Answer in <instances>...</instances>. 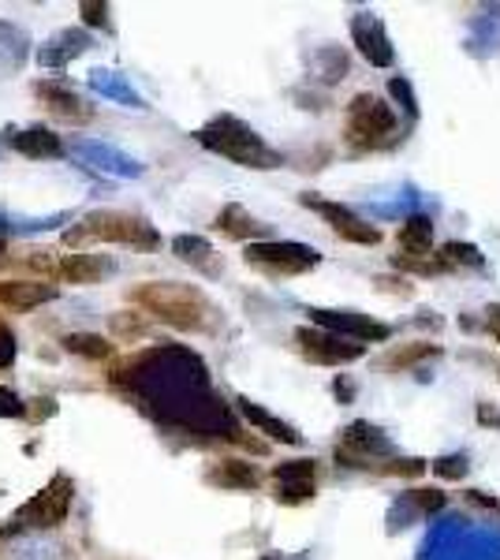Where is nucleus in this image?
Wrapping results in <instances>:
<instances>
[{
	"label": "nucleus",
	"instance_id": "f257e3e1",
	"mask_svg": "<svg viewBox=\"0 0 500 560\" xmlns=\"http://www.w3.org/2000/svg\"><path fill=\"white\" fill-rule=\"evenodd\" d=\"M131 303L142 306L150 318L172 325L179 332H202L213 325V303L206 300L202 288L176 284V280H150V284L135 288Z\"/></svg>",
	"mask_w": 500,
	"mask_h": 560
},
{
	"label": "nucleus",
	"instance_id": "f03ea898",
	"mask_svg": "<svg viewBox=\"0 0 500 560\" xmlns=\"http://www.w3.org/2000/svg\"><path fill=\"white\" fill-rule=\"evenodd\" d=\"M90 243H120V247H135V250H158L161 236L147 217H139V213L94 210L63 232V247H71V250H83Z\"/></svg>",
	"mask_w": 500,
	"mask_h": 560
},
{
	"label": "nucleus",
	"instance_id": "7ed1b4c3",
	"mask_svg": "<svg viewBox=\"0 0 500 560\" xmlns=\"http://www.w3.org/2000/svg\"><path fill=\"white\" fill-rule=\"evenodd\" d=\"M198 142L243 168H277L280 165V153L269 150L251 124H243L240 116H229V113L206 120L202 128H198Z\"/></svg>",
	"mask_w": 500,
	"mask_h": 560
},
{
	"label": "nucleus",
	"instance_id": "20e7f679",
	"mask_svg": "<svg viewBox=\"0 0 500 560\" xmlns=\"http://www.w3.org/2000/svg\"><path fill=\"white\" fill-rule=\"evenodd\" d=\"M396 131H399V120L385 97L370 94V90L351 97L348 120H344V135H348L351 150H381L396 139Z\"/></svg>",
	"mask_w": 500,
	"mask_h": 560
},
{
	"label": "nucleus",
	"instance_id": "39448f33",
	"mask_svg": "<svg viewBox=\"0 0 500 560\" xmlns=\"http://www.w3.org/2000/svg\"><path fill=\"white\" fill-rule=\"evenodd\" d=\"M26 266L38 269L45 280H63V284H94V280L116 273V261L108 255H83V250H71V255L31 250Z\"/></svg>",
	"mask_w": 500,
	"mask_h": 560
},
{
	"label": "nucleus",
	"instance_id": "423d86ee",
	"mask_svg": "<svg viewBox=\"0 0 500 560\" xmlns=\"http://www.w3.org/2000/svg\"><path fill=\"white\" fill-rule=\"evenodd\" d=\"M247 266H258L266 269L272 277H299V273H311V269L322 261L314 247L306 243H292V240H261V243H251L243 250Z\"/></svg>",
	"mask_w": 500,
	"mask_h": 560
},
{
	"label": "nucleus",
	"instance_id": "0eeeda50",
	"mask_svg": "<svg viewBox=\"0 0 500 560\" xmlns=\"http://www.w3.org/2000/svg\"><path fill=\"white\" fill-rule=\"evenodd\" d=\"M71 497H75V482H71L68 475H53L49 486L34 493L31 501L15 512V523H20V527H34V530L60 527L71 512Z\"/></svg>",
	"mask_w": 500,
	"mask_h": 560
},
{
	"label": "nucleus",
	"instance_id": "6e6552de",
	"mask_svg": "<svg viewBox=\"0 0 500 560\" xmlns=\"http://www.w3.org/2000/svg\"><path fill=\"white\" fill-rule=\"evenodd\" d=\"M295 348H299V355L311 359L317 366H348L367 355V345H354V340H344V337H336V332L317 329V325H299Z\"/></svg>",
	"mask_w": 500,
	"mask_h": 560
},
{
	"label": "nucleus",
	"instance_id": "1a4fd4ad",
	"mask_svg": "<svg viewBox=\"0 0 500 560\" xmlns=\"http://www.w3.org/2000/svg\"><path fill=\"white\" fill-rule=\"evenodd\" d=\"M311 322L317 329L325 332H336L344 340H354V345H370V340H388L393 329L385 322L370 318V314H359V311H325V306H311Z\"/></svg>",
	"mask_w": 500,
	"mask_h": 560
},
{
	"label": "nucleus",
	"instance_id": "9d476101",
	"mask_svg": "<svg viewBox=\"0 0 500 560\" xmlns=\"http://www.w3.org/2000/svg\"><path fill=\"white\" fill-rule=\"evenodd\" d=\"M34 97L45 105V113L57 116L63 124L83 128V124L94 120V105H90L71 83H63V79H38V83H34Z\"/></svg>",
	"mask_w": 500,
	"mask_h": 560
},
{
	"label": "nucleus",
	"instance_id": "9b49d317",
	"mask_svg": "<svg viewBox=\"0 0 500 560\" xmlns=\"http://www.w3.org/2000/svg\"><path fill=\"white\" fill-rule=\"evenodd\" d=\"M303 206H311V210L322 213L325 221H329V229L340 240L359 243V247H377V243H381V229H377V224H367L359 213H351L348 206L325 202V198H314V195H303Z\"/></svg>",
	"mask_w": 500,
	"mask_h": 560
},
{
	"label": "nucleus",
	"instance_id": "f8f14e48",
	"mask_svg": "<svg viewBox=\"0 0 500 560\" xmlns=\"http://www.w3.org/2000/svg\"><path fill=\"white\" fill-rule=\"evenodd\" d=\"M351 42H354V49L362 52V60H367V65H374V68H393L396 65V49H393V42H388L385 23H381L377 15H370V12L354 15V20H351Z\"/></svg>",
	"mask_w": 500,
	"mask_h": 560
},
{
	"label": "nucleus",
	"instance_id": "ddd939ff",
	"mask_svg": "<svg viewBox=\"0 0 500 560\" xmlns=\"http://www.w3.org/2000/svg\"><path fill=\"white\" fill-rule=\"evenodd\" d=\"M272 490L280 504H303L317 493V464L314 459H288L272 467Z\"/></svg>",
	"mask_w": 500,
	"mask_h": 560
},
{
	"label": "nucleus",
	"instance_id": "4468645a",
	"mask_svg": "<svg viewBox=\"0 0 500 560\" xmlns=\"http://www.w3.org/2000/svg\"><path fill=\"white\" fill-rule=\"evenodd\" d=\"M53 300H57V284L53 280H0V306L34 311V306Z\"/></svg>",
	"mask_w": 500,
	"mask_h": 560
},
{
	"label": "nucleus",
	"instance_id": "2eb2a0df",
	"mask_svg": "<svg viewBox=\"0 0 500 560\" xmlns=\"http://www.w3.org/2000/svg\"><path fill=\"white\" fill-rule=\"evenodd\" d=\"M8 142H12L15 153H23V158H34V161L63 158L60 135L49 131V128H42V124H34V128H23V131H12V135H8Z\"/></svg>",
	"mask_w": 500,
	"mask_h": 560
},
{
	"label": "nucleus",
	"instance_id": "dca6fc26",
	"mask_svg": "<svg viewBox=\"0 0 500 560\" xmlns=\"http://www.w3.org/2000/svg\"><path fill=\"white\" fill-rule=\"evenodd\" d=\"M221 236H229V240H240V243H261V236L269 232V224H261L258 217H251L243 206H224L221 213H217V224H213Z\"/></svg>",
	"mask_w": 500,
	"mask_h": 560
},
{
	"label": "nucleus",
	"instance_id": "f3484780",
	"mask_svg": "<svg viewBox=\"0 0 500 560\" xmlns=\"http://www.w3.org/2000/svg\"><path fill=\"white\" fill-rule=\"evenodd\" d=\"M86 49H90V34L86 31H60V34H53V38L38 49V65L63 68L68 60L83 57Z\"/></svg>",
	"mask_w": 500,
	"mask_h": 560
},
{
	"label": "nucleus",
	"instance_id": "a211bd4d",
	"mask_svg": "<svg viewBox=\"0 0 500 560\" xmlns=\"http://www.w3.org/2000/svg\"><path fill=\"white\" fill-rule=\"evenodd\" d=\"M240 411H243V419H247L258 433H266L269 441H280V445H303V433H299L292 422L277 419V415L266 411V408H258V404L240 400Z\"/></svg>",
	"mask_w": 500,
	"mask_h": 560
},
{
	"label": "nucleus",
	"instance_id": "6ab92c4d",
	"mask_svg": "<svg viewBox=\"0 0 500 560\" xmlns=\"http://www.w3.org/2000/svg\"><path fill=\"white\" fill-rule=\"evenodd\" d=\"M206 482L209 486H221V490H258L261 486V475L254 471V464H243V459H221L206 471Z\"/></svg>",
	"mask_w": 500,
	"mask_h": 560
},
{
	"label": "nucleus",
	"instance_id": "aec40b11",
	"mask_svg": "<svg viewBox=\"0 0 500 560\" xmlns=\"http://www.w3.org/2000/svg\"><path fill=\"white\" fill-rule=\"evenodd\" d=\"M396 243H399V255L407 258H433V221L430 217H407L396 232Z\"/></svg>",
	"mask_w": 500,
	"mask_h": 560
},
{
	"label": "nucleus",
	"instance_id": "412c9836",
	"mask_svg": "<svg viewBox=\"0 0 500 560\" xmlns=\"http://www.w3.org/2000/svg\"><path fill=\"white\" fill-rule=\"evenodd\" d=\"M172 255L187 261L190 269H202V273H217V250L209 247L202 236H176L172 240Z\"/></svg>",
	"mask_w": 500,
	"mask_h": 560
},
{
	"label": "nucleus",
	"instance_id": "4be33fe9",
	"mask_svg": "<svg viewBox=\"0 0 500 560\" xmlns=\"http://www.w3.org/2000/svg\"><path fill=\"white\" fill-rule=\"evenodd\" d=\"M79 153H83V158H90V161H97V165L108 168V173H116V176H139L142 173L139 161L124 158V153H116V150H108V147H97V142H83V147H79Z\"/></svg>",
	"mask_w": 500,
	"mask_h": 560
},
{
	"label": "nucleus",
	"instance_id": "5701e85b",
	"mask_svg": "<svg viewBox=\"0 0 500 560\" xmlns=\"http://www.w3.org/2000/svg\"><path fill=\"white\" fill-rule=\"evenodd\" d=\"M63 351H71V355H83V359H94V363H102V359H113V345H108L105 337H97V332H71V337H63Z\"/></svg>",
	"mask_w": 500,
	"mask_h": 560
},
{
	"label": "nucleus",
	"instance_id": "b1692460",
	"mask_svg": "<svg viewBox=\"0 0 500 560\" xmlns=\"http://www.w3.org/2000/svg\"><path fill=\"white\" fill-rule=\"evenodd\" d=\"M90 86H94V90H102L105 97H116V102H127V105L142 108V97L135 94L131 86H124L120 79L113 75V71H94V75H90Z\"/></svg>",
	"mask_w": 500,
	"mask_h": 560
},
{
	"label": "nucleus",
	"instance_id": "393cba45",
	"mask_svg": "<svg viewBox=\"0 0 500 560\" xmlns=\"http://www.w3.org/2000/svg\"><path fill=\"white\" fill-rule=\"evenodd\" d=\"M433 355H441V348H438V345H426V340H415V345L396 348L393 355L385 359V366H388V370H404V366H415V363H422V359H433Z\"/></svg>",
	"mask_w": 500,
	"mask_h": 560
},
{
	"label": "nucleus",
	"instance_id": "a878e982",
	"mask_svg": "<svg viewBox=\"0 0 500 560\" xmlns=\"http://www.w3.org/2000/svg\"><path fill=\"white\" fill-rule=\"evenodd\" d=\"M396 269H404V273H422V277H433V273H444V269H452L444 255H433V258H407V255H396L393 258Z\"/></svg>",
	"mask_w": 500,
	"mask_h": 560
},
{
	"label": "nucleus",
	"instance_id": "bb28decb",
	"mask_svg": "<svg viewBox=\"0 0 500 560\" xmlns=\"http://www.w3.org/2000/svg\"><path fill=\"white\" fill-rule=\"evenodd\" d=\"M444 261L449 266H481V250L478 247H470V243H460V240H452V243H444Z\"/></svg>",
	"mask_w": 500,
	"mask_h": 560
},
{
	"label": "nucleus",
	"instance_id": "cd10ccee",
	"mask_svg": "<svg viewBox=\"0 0 500 560\" xmlns=\"http://www.w3.org/2000/svg\"><path fill=\"white\" fill-rule=\"evenodd\" d=\"M467 456L452 453V456H441L438 464H433V471H438V478H449V482H460L463 475H467Z\"/></svg>",
	"mask_w": 500,
	"mask_h": 560
},
{
	"label": "nucleus",
	"instance_id": "c85d7f7f",
	"mask_svg": "<svg viewBox=\"0 0 500 560\" xmlns=\"http://www.w3.org/2000/svg\"><path fill=\"white\" fill-rule=\"evenodd\" d=\"M79 12H83V23L86 26H102V31H113V23H108V4H97V0H83V4H79Z\"/></svg>",
	"mask_w": 500,
	"mask_h": 560
},
{
	"label": "nucleus",
	"instance_id": "c756f323",
	"mask_svg": "<svg viewBox=\"0 0 500 560\" xmlns=\"http://www.w3.org/2000/svg\"><path fill=\"white\" fill-rule=\"evenodd\" d=\"M15 355H20V345H15V332L8 329L4 322H0V370H8L15 363Z\"/></svg>",
	"mask_w": 500,
	"mask_h": 560
},
{
	"label": "nucleus",
	"instance_id": "7c9ffc66",
	"mask_svg": "<svg viewBox=\"0 0 500 560\" xmlns=\"http://www.w3.org/2000/svg\"><path fill=\"white\" fill-rule=\"evenodd\" d=\"M411 501L422 512H438V509H444V501H449V497H444L441 490H411Z\"/></svg>",
	"mask_w": 500,
	"mask_h": 560
},
{
	"label": "nucleus",
	"instance_id": "2f4dec72",
	"mask_svg": "<svg viewBox=\"0 0 500 560\" xmlns=\"http://www.w3.org/2000/svg\"><path fill=\"white\" fill-rule=\"evenodd\" d=\"M8 415H12V419H23L26 408H23V400L12 393V388H0V419H8Z\"/></svg>",
	"mask_w": 500,
	"mask_h": 560
},
{
	"label": "nucleus",
	"instance_id": "473e14b6",
	"mask_svg": "<svg viewBox=\"0 0 500 560\" xmlns=\"http://www.w3.org/2000/svg\"><path fill=\"white\" fill-rule=\"evenodd\" d=\"M388 94L399 97V102H404V108H407L411 116L418 113V108H415V90L407 86V79H393V83H388Z\"/></svg>",
	"mask_w": 500,
	"mask_h": 560
},
{
	"label": "nucleus",
	"instance_id": "72a5a7b5",
	"mask_svg": "<svg viewBox=\"0 0 500 560\" xmlns=\"http://www.w3.org/2000/svg\"><path fill=\"white\" fill-rule=\"evenodd\" d=\"M478 422L481 427H500V408H493V404H478Z\"/></svg>",
	"mask_w": 500,
	"mask_h": 560
},
{
	"label": "nucleus",
	"instance_id": "f704fd0d",
	"mask_svg": "<svg viewBox=\"0 0 500 560\" xmlns=\"http://www.w3.org/2000/svg\"><path fill=\"white\" fill-rule=\"evenodd\" d=\"M486 329H489V337H493L497 345H500V303H493L486 311Z\"/></svg>",
	"mask_w": 500,
	"mask_h": 560
},
{
	"label": "nucleus",
	"instance_id": "c9c22d12",
	"mask_svg": "<svg viewBox=\"0 0 500 560\" xmlns=\"http://www.w3.org/2000/svg\"><path fill=\"white\" fill-rule=\"evenodd\" d=\"M467 501L481 504V509H497V501H489V497H481V490H470V493H467Z\"/></svg>",
	"mask_w": 500,
	"mask_h": 560
},
{
	"label": "nucleus",
	"instance_id": "e433bc0d",
	"mask_svg": "<svg viewBox=\"0 0 500 560\" xmlns=\"http://www.w3.org/2000/svg\"><path fill=\"white\" fill-rule=\"evenodd\" d=\"M336 396H344V400H351V385H344V382H336Z\"/></svg>",
	"mask_w": 500,
	"mask_h": 560
},
{
	"label": "nucleus",
	"instance_id": "4c0bfd02",
	"mask_svg": "<svg viewBox=\"0 0 500 560\" xmlns=\"http://www.w3.org/2000/svg\"><path fill=\"white\" fill-rule=\"evenodd\" d=\"M266 560H284V557H266Z\"/></svg>",
	"mask_w": 500,
	"mask_h": 560
}]
</instances>
